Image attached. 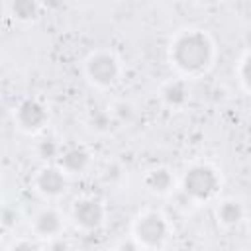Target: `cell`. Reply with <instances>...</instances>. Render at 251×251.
I'll use <instances>...</instances> for the list:
<instances>
[{
    "mask_svg": "<svg viewBox=\"0 0 251 251\" xmlns=\"http://www.w3.org/2000/svg\"><path fill=\"white\" fill-rule=\"evenodd\" d=\"M210 53V45L202 33L184 35L176 43V61L184 69H198L206 65Z\"/></svg>",
    "mask_w": 251,
    "mask_h": 251,
    "instance_id": "6da1fadb",
    "label": "cell"
},
{
    "mask_svg": "<svg viewBox=\"0 0 251 251\" xmlns=\"http://www.w3.org/2000/svg\"><path fill=\"white\" fill-rule=\"evenodd\" d=\"M90 73H92L94 80L108 84V82H112L114 76H116V63H114V59L108 57V55H98V57H94V59L90 61Z\"/></svg>",
    "mask_w": 251,
    "mask_h": 251,
    "instance_id": "7a4b0ae2",
    "label": "cell"
},
{
    "mask_svg": "<svg viewBox=\"0 0 251 251\" xmlns=\"http://www.w3.org/2000/svg\"><path fill=\"white\" fill-rule=\"evenodd\" d=\"M190 175L194 178H198V182L186 178V188L190 192H194L198 196H206V194H210L214 190V182L216 180H214L212 171H208V169H194V171H190Z\"/></svg>",
    "mask_w": 251,
    "mask_h": 251,
    "instance_id": "3957f363",
    "label": "cell"
},
{
    "mask_svg": "<svg viewBox=\"0 0 251 251\" xmlns=\"http://www.w3.org/2000/svg\"><path fill=\"white\" fill-rule=\"evenodd\" d=\"M139 237H143L145 241H159L163 237V222L161 218L157 216H149V218H143L141 226H139Z\"/></svg>",
    "mask_w": 251,
    "mask_h": 251,
    "instance_id": "277c9868",
    "label": "cell"
},
{
    "mask_svg": "<svg viewBox=\"0 0 251 251\" xmlns=\"http://www.w3.org/2000/svg\"><path fill=\"white\" fill-rule=\"evenodd\" d=\"M76 218H78L82 224H88V226L98 224V220H100V210H98L96 202H82L80 206H76Z\"/></svg>",
    "mask_w": 251,
    "mask_h": 251,
    "instance_id": "5b68a950",
    "label": "cell"
},
{
    "mask_svg": "<svg viewBox=\"0 0 251 251\" xmlns=\"http://www.w3.org/2000/svg\"><path fill=\"white\" fill-rule=\"evenodd\" d=\"M247 69H249V73H247L245 76H247V80L251 82V57H249V61H247Z\"/></svg>",
    "mask_w": 251,
    "mask_h": 251,
    "instance_id": "8992f818",
    "label": "cell"
}]
</instances>
